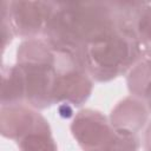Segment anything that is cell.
<instances>
[{"mask_svg":"<svg viewBox=\"0 0 151 151\" xmlns=\"http://www.w3.org/2000/svg\"><path fill=\"white\" fill-rule=\"evenodd\" d=\"M72 131L85 151H134L138 142L133 136L111 129L100 112L81 111L72 124Z\"/></svg>","mask_w":151,"mask_h":151,"instance_id":"obj_1","label":"cell"},{"mask_svg":"<svg viewBox=\"0 0 151 151\" xmlns=\"http://www.w3.org/2000/svg\"><path fill=\"white\" fill-rule=\"evenodd\" d=\"M15 7L11 9L12 20L15 28L19 29L21 35H34L41 29L46 28V25L54 11V2H13Z\"/></svg>","mask_w":151,"mask_h":151,"instance_id":"obj_2","label":"cell"},{"mask_svg":"<svg viewBox=\"0 0 151 151\" xmlns=\"http://www.w3.org/2000/svg\"><path fill=\"white\" fill-rule=\"evenodd\" d=\"M129 87L137 97L144 98L151 109V61L145 60L137 65L129 77Z\"/></svg>","mask_w":151,"mask_h":151,"instance_id":"obj_3","label":"cell"},{"mask_svg":"<svg viewBox=\"0 0 151 151\" xmlns=\"http://www.w3.org/2000/svg\"><path fill=\"white\" fill-rule=\"evenodd\" d=\"M145 149L146 151H151V125L146 131V136H145Z\"/></svg>","mask_w":151,"mask_h":151,"instance_id":"obj_4","label":"cell"}]
</instances>
